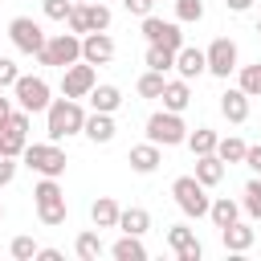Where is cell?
<instances>
[{
    "label": "cell",
    "instance_id": "obj_1",
    "mask_svg": "<svg viewBox=\"0 0 261 261\" xmlns=\"http://www.w3.org/2000/svg\"><path fill=\"white\" fill-rule=\"evenodd\" d=\"M45 130H49L53 143H61V139H69V135H82V130H86V110H82V102H77V98H53L49 110H45Z\"/></svg>",
    "mask_w": 261,
    "mask_h": 261
},
{
    "label": "cell",
    "instance_id": "obj_2",
    "mask_svg": "<svg viewBox=\"0 0 261 261\" xmlns=\"http://www.w3.org/2000/svg\"><path fill=\"white\" fill-rule=\"evenodd\" d=\"M33 204H37V220H41L45 228H57V224H65V216H69L65 192H61V184H57L53 175H41V184L33 188Z\"/></svg>",
    "mask_w": 261,
    "mask_h": 261
},
{
    "label": "cell",
    "instance_id": "obj_3",
    "mask_svg": "<svg viewBox=\"0 0 261 261\" xmlns=\"http://www.w3.org/2000/svg\"><path fill=\"white\" fill-rule=\"evenodd\" d=\"M20 159H24V167H33L37 175H53V179H57V175H65V163H69V159H65V151H61L53 139H49V143H29Z\"/></svg>",
    "mask_w": 261,
    "mask_h": 261
},
{
    "label": "cell",
    "instance_id": "obj_4",
    "mask_svg": "<svg viewBox=\"0 0 261 261\" xmlns=\"http://www.w3.org/2000/svg\"><path fill=\"white\" fill-rule=\"evenodd\" d=\"M37 61H41V65H57V69L82 61V37H77V33H53V37L45 41V49L37 53Z\"/></svg>",
    "mask_w": 261,
    "mask_h": 261
},
{
    "label": "cell",
    "instance_id": "obj_5",
    "mask_svg": "<svg viewBox=\"0 0 261 261\" xmlns=\"http://www.w3.org/2000/svg\"><path fill=\"white\" fill-rule=\"evenodd\" d=\"M147 139L159 147H179V143H188V126L175 110H155L147 118Z\"/></svg>",
    "mask_w": 261,
    "mask_h": 261
},
{
    "label": "cell",
    "instance_id": "obj_6",
    "mask_svg": "<svg viewBox=\"0 0 261 261\" xmlns=\"http://www.w3.org/2000/svg\"><path fill=\"white\" fill-rule=\"evenodd\" d=\"M171 196H175V204H179L184 216H208V208H212L208 188H204L196 175H179V179L171 184Z\"/></svg>",
    "mask_w": 261,
    "mask_h": 261
},
{
    "label": "cell",
    "instance_id": "obj_7",
    "mask_svg": "<svg viewBox=\"0 0 261 261\" xmlns=\"http://www.w3.org/2000/svg\"><path fill=\"white\" fill-rule=\"evenodd\" d=\"M8 37H12V45L20 49V53H29V57H37L41 49H45V29L33 20V16H12L8 20Z\"/></svg>",
    "mask_w": 261,
    "mask_h": 261
},
{
    "label": "cell",
    "instance_id": "obj_8",
    "mask_svg": "<svg viewBox=\"0 0 261 261\" xmlns=\"http://www.w3.org/2000/svg\"><path fill=\"white\" fill-rule=\"evenodd\" d=\"M12 94H16L20 110H29V114L49 110V102H53V98H49V82H45V77H29V73H20V77H16Z\"/></svg>",
    "mask_w": 261,
    "mask_h": 261
},
{
    "label": "cell",
    "instance_id": "obj_9",
    "mask_svg": "<svg viewBox=\"0 0 261 261\" xmlns=\"http://www.w3.org/2000/svg\"><path fill=\"white\" fill-rule=\"evenodd\" d=\"M98 86V73L90 61H73L61 69V94L65 98H90V90Z\"/></svg>",
    "mask_w": 261,
    "mask_h": 261
},
{
    "label": "cell",
    "instance_id": "obj_10",
    "mask_svg": "<svg viewBox=\"0 0 261 261\" xmlns=\"http://www.w3.org/2000/svg\"><path fill=\"white\" fill-rule=\"evenodd\" d=\"M143 37H147V45H163V49H171V53H179V49H184V33H179V24H175V20L143 16Z\"/></svg>",
    "mask_w": 261,
    "mask_h": 261
},
{
    "label": "cell",
    "instance_id": "obj_11",
    "mask_svg": "<svg viewBox=\"0 0 261 261\" xmlns=\"http://www.w3.org/2000/svg\"><path fill=\"white\" fill-rule=\"evenodd\" d=\"M208 73H216V77H228L232 69H237V41H228V37H216L208 49Z\"/></svg>",
    "mask_w": 261,
    "mask_h": 261
},
{
    "label": "cell",
    "instance_id": "obj_12",
    "mask_svg": "<svg viewBox=\"0 0 261 261\" xmlns=\"http://www.w3.org/2000/svg\"><path fill=\"white\" fill-rule=\"evenodd\" d=\"M167 245L175 249L179 261H200V257H204V249H200V241H196V232H192L188 224H171V228H167Z\"/></svg>",
    "mask_w": 261,
    "mask_h": 261
},
{
    "label": "cell",
    "instance_id": "obj_13",
    "mask_svg": "<svg viewBox=\"0 0 261 261\" xmlns=\"http://www.w3.org/2000/svg\"><path fill=\"white\" fill-rule=\"evenodd\" d=\"M114 57V41H110V33H86L82 37V61H90V65H106Z\"/></svg>",
    "mask_w": 261,
    "mask_h": 261
},
{
    "label": "cell",
    "instance_id": "obj_14",
    "mask_svg": "<svg viewBox=\"0 0 261 261\" xmlns=\"http://www.w3.org/2000/svg\"><path fill=\"white\" fill-rule=\"evenodd\" d=\"M175 69H179V77H184V82H192V77L208 73V53H204V49H192V45H184V49L175 53Z\"/></svg>",
    "mask_w": 261,
    "mask_h": 261
},
{
    "label": "cell",
    "instance_id": "obj_15",
    "mask_svg": "<svg viewBox=\"0 0 261 261\" xmlns=\"http://www.w3.org/2000/svg\"><path fill=\"white\" fill-rule=\"evenodd\" d=\"M126 163H130V171H139V175H151L159 163H163V155H159V143H139V147H130V155H126Z\"/></svg>",
    "mask_w": 261,
    "mask_h": 261
},
{
    "label": "cell",
    "instance_id": "obj_16",
    "mask_svg": "<svg viewBox=\"0 0 261 261\" xmlns=\"http://www.w3.org/2000/svg\"><path fill=\"white\" fill-rule=\"evenodd\" d=\"M220 114H224L228 122H245V118H249V94H245L241 86L224 90V94H220Z\"/></svg>",
    "mask_w": 261,
    "mask_h": 261
},
{
    "label": "cell",
    "instance_id": "obj_17",
    "mask_svg": "<svg viewBox=\"0 0 261 261\" xmlns=\"http://www.w3.org/2000/svg\"><path fill=\"white\" fill-rule=\"evenodd\" d=\"M220 245H224L228 253H249V249H253V228H249L245 220H232L228 228H220Z\"/></svg>",
    "mask_w": 261,
    "mask_h": 261
},
{
    "label": "cell",
    "instance_id": "obj_18",
    "mask_svg": "<svg viewBox=\"0 0 261 261\" xmlns=\"http://www.w3.org/2000/svg\"><path fill=\"white\" fill-rule=\"evenodd\" d=\"M114 130H118V126H114V114H102V110L86 114V130H82V135H86L90 143H110Z\"/></svg>",
    "mask_w": 261,
    "mask_h": 261
},
{
    "label": "cell",
    "instance_id": "obj_19",
    "mask_svg": "<svg viewBox=\"0 0 261 261\" xmlns=\"http://www.w3.org/2000/svg\"><path fill=\"white\" fill-rule=\"evenodd\" d=\"M196 179H200L204 188H216V184L224 179V159H220L216 151H208V155H196Z\"/></svg>",
    "mask_w": 261,
    "mask_h": 261
},
{
    "label": "cell",
    "instance_id": "obj_20",
    "mask_svg": "<svg viewBox=\"0 0 261 261\" xmlns=\"http://www.w3.org/2000/svg\"><path fill=\"white\" fill-rule=\"evenodd\" d=\"M118 204H114V196H98L94 204H90V220H94V228H118Z\"/></svg>",
    "mask_w": 261,
    "mask_h": 261
},
{
    "label": "cell",
    "instance_id": "obj_21",
    "mask_svg": "<svg viewBox=\"0 0 261 261\" xmlns=\"http://www.w3.org/2000/svg\"><path fill=\"white\" fill-rule=\"evenodd\" d=\"M188 102H192V90H188V82H184V77H175V82H167V86H163V110L184 114V110H188Z\"/></svg>",
    "mask_w": 261,
    "mask_h": 261
},
{
    "label": "cell",
    "instance_id": "obj_22",
    "mask_svg": "<svg viewBox=\"0 0 261 261\" xmlns=\"http://www.w3.org/2000/svg\"><path fill=\"white\" fill-rule=\"evenodd\" d=\"M90 106L102 110V114H114V110L122 106V90H118V86H94V90H90Z\"/></svg>",
    "mask_w": 261,
    "mask_h": 261
},
{
    "label": "cell",
    "instance_id": "obj_23",
    "mask_svg": "<svg viewBox=\"0 0 261 261\" xmlns=\"http://www.w3.org/2000/svg\"><path fill=\"white\" fill-rule=\"evenodd\" d=\"M118 228L130 232V237H143V232L151 228V212H147V208H122V212H118Z\"/></svg>",
    "mask_w": 261,
    "mask_h": 261
},
{
    "label": "cell",
    "instance_id": "obj_24",
    "mask_svg": "<svg viewBox=\"0 0 261 261\" xmlns=\"http://www.w3.org/2000/svg\"><path fill=\"white\" fill-rule=\"evenodd\" d=\"M110 257H114V261H147V249H143V241H139V237L122 232V241H114V245H110Z\"/></svg>",
    "mask_w": 261,
    "mask_h": 261
},
{
    "label": "cell",
    "instance_id": "obj_25",
    "mask_svg": "<svg viewBox=\"0 0 261 261\" xmlns=\"http://www.w3.org/2000/svg\"><path fill=\"white\" fill-rule=\"evenodd\" d=\"M208 216H212V224H216V228H228L232 220H241V204H237V200H228V196H220V200H212Z\"/></svg>",
    "mask_w": 261,
    "mask_h": 261
},
{
    "label": "cell",
    "instance_id": "obj_26",
    "mask_svg": "<svg viewBox=\"0 0 261 261\" xmlns=\"http://www.w3.org/2000/svg\"><path fill=\"white\" fill-rule=\"evenodd\" d=\"M73 253H77L82 261H98V257H102V237H98L94 228L77 232V241H73Z\"/></svg>",
    "mask_w": 261,
    "mask_h": 261
},
{
    "label": "cell",
    "instance_id": "obj_27",
    "mask_svg": "<svg viewBox=\"0 0 261 261\" xmlns=\"http://www.w3.org/2000/svg\"><path fill=\"white\" fill-rule=\"evenodd\" d=\"M245 151H249V143H245V139H237V135H228V139H220V143H216V155H220L224 163H245Z\"/></svg>",
    "mask_w": 261,
    "mask_h": 261
},
{
    "label": "cell",
    "instance_id": "obj_28",
    "mask_svg": "<svg viewBox=\"0 0 261 261\" xmlns=\"http://www.w3.org/2000/svg\"><path fill=\"white\" fill-rule=\"evenodd\" d=\"M216 130L212 126H200V130H192L188 135V147H192V155H208V151H216Z\"/></svg>",
    "mask_w": 261,
    "mask_h": 261
},
{
    "label": "cell",
    "instance_id": "obj_29",
    "mask_svg": "<svg viewBox=\"0 0 261 261\" xmlns=\"http://www.w3.org/2000/svg\"><path fill=\"white\" fill-rule=\"evenodd\" d=\"M86 20H90V33H106L110 29V8L102 0H90L86 4Z\"/></svg>",
    "mask_w": 261,
    "mask_h": 261
},
{
    "label": "cell",
    "instance_id": "obj_30",
    "mask_svg": "<svg viewBox=\"0 0 261 261\" xmlns=\"http://www.w3.org/2000/svg\"><path fill=\"white\" fill-rule=\"evenodd\" d=\"M147 69H159V73L175 69V53L163 49V45H147Z\"/></svg>",
    "mask_w": 261,
    "mask_h": 261
},
{
    "label": "cell",
    "instance_id": "obj_31",
    "mask_svg": "<svg viewBox=\"0 0 261 261\" xmlns=\"http://www.w3.org/2000/svg\"><path fill=\"white\" fill-rule=\"evenodd\" d=\"M249 98H261V61H253V65H241V82H237Z\"/></svg>",
    "mask_w": 261,
    "mask_h": 261
},
{
    "label": "cell",
    "instance_id": "obj_32",
    "mask_svg": "<svg viewBox=\"0 0 261 261\" xmlns=\"http://www.w3.org/2000/svg\"><path fill=\"white\" fill-rule=\"evenodd\" d=\"M163 86H167V77H163L159 69H147V73L139 77V94H143V98H163Z\"/></svg>",
    "mask_w": 261,
    "mask_h": 261
},
{
    "label": "cell",
    "instance_id": "obj_33",
    "mask_svg": "<svg viewBox=\"0 0 261 261\" xmlns=\"http://www.w3.org/2000/svg\"><path fill=\"white\" fill-rule=\"evenodd\" d=\"M204 16V0H175V20L179 24H196Z\"/></svg>",
    "mask_w": 261,
    "mask_h": 261
},
{
    "label": "cell",
    "instance_id": "obj_34",
    "mask_svg": "<svg viewBox=\"0 0 261 261\" xmlns=\"http://www.w3.org/2000/svg\"><path fill=\"white\" fill-rule=\"evenodd\" d=\"M245 212L253 220H261V179H249L245 184Z\"/></svg>",
    "mask_w": 261,
    "mask_h": 261
},
{
    "label": "cell",
    "instance_id": "obj_35",
    "mask_svg": "<svg viewBox=\"0 0 261 261\" xmlns=\"http://www.w3.org/2000/svg\"><path fill=\"white\" fill-rule=\"evenodd\" d=\"M65 24H69V33L86 37V33H90V20H86V4H73V8H69V16H65Z\"/></svg>",
    "mask_w": 261,
    "mask_h": 261
},
{
    "label": "cell",
    "instance_id": "obj_36",
    "mask_svg": "<svg viewBox=\"0 0 261 261\" xmlns=\"http://www.w3.org/2000/svg\"><path fill=\"white\" fill-rule=\"evenodd\" d=\"M37 249H41V245H37L33 237H12V257H16V261H33Z\"/></svg>",
    "mask_w": 261,
    "mask_h": 261
},
{
    "label": "cell",
    "instance_id": "obj_37",
    "mask_svg": "<svg viewBox=\"0 0 261 261\" xmlns=\"http://www.w3.org/2000/svg\"><path fill=\"white\" fill-rule=\"evenodd\" d=\"M41 4H45V16L49 20H65L69 8H73V0H41Z\"/></svg>",
    "mask_w": 261,
    "mask_h": 261
},
{
    "label": "cell",
    "instance_id": "obj_38",
    "mask_svg": "<svg viewBox=\"0 0 261 261\" xmlns=\"http://www.w3.org/2000/svg\"><path fill=\"white\" fill-rule=\"evenodd\" d=\"M16 77H20V69H16V65L0 53V86H16Z\"/></svg>",
    "mask_w": 261,
    "mask_h": 261
},
{
    "label": "cell",
    "instance_id": "obj_39",
    "mask_svg": "<svg viewBox=\"0 0 261 261\" xmlns=\"http://www.w3.org/2000/svg\"><path fill=\"white\" fill-rule=\"evenodd\" d=\"M16 179V159L12 155H0V188H8Z\"/></svg>",
    "mask_w": 261,
    "mask_h": 261
},
{
    "label": "cell",
    "instance_id": "obj_40",
    "mask_svg": "<svg viewBox=\"0 0 261 261\" xmlns=\"http://www.w3.org/2000/svg\"><path fill=\"white\" fill-rule=\"evenodd\" d=\"M126 4V12H135V16H151V4L155 0H122Z\"/></svg>",
    "mask_w": 261,
    "mask_h": 261
},
{
    "label": "cell",
    "instance_id": "obj_41",
    "mask_svg": "<svg viewBox=\"0 0 261 261\" xmlns=\"http://www.w3.org/2000/svg\"><path fill=\"white\" fill-rule=\"evenodd\" d=\"M245 167H253V171L261 175V147H249V151H245Z\"/></svg>",
    "mask_w": 261,
    "mask_h": 261
},
{
    "label": "cell",
    "instance_id": "obj_42",
    "mask_svg": "<svg viewBox=\"0 0 261 261\" xmlns=\"http://www.w3.org/2000/svg\"><path fill=\"white\" fill-rule=\"evenodd\" d=\"M224 8H228V12H249L253 0H224Z\"/></svg>",
    "mask_w": 261,
    "mask_h": 261
},
{
    "label": "cell",
    "instance_id": "obj_43",
    "mask_svg": "<svg viewBox=\"0 0 261 261\" xmlns=\"http://www.w3.org/2000/svg\"><path fill=\"white\" fill-rule=\"evenodd\" d=\"M8 114H12V102L4 98V86H0V126H4V118H8Z\"/></svg>",
    "mask_w": 261,
    "mask_h": 261
},
{
    "label": "cell",
    "instance_id": "obj_44",
    "mask_svg": "<svg viewBox=\"0 0 261 261\" xmlns=\"http://www.w3.org/2000/svg\"><path fill=\"white\" fill-rule=\"evenodd\" d=\"M41 261H61V249H37Z\"/></svg>",
    "mask_w": 261,
    "mask_h": 261
},
{
    "label": "cell",
    "instance_id": "obj_45",
    "mask_svg": "<svg viewBox=\"0 0 261 261\" xmlns=\"http://www.w3.org/2000/svg\"><path fill=\"white\" fill-rule=\"evenodd\" d=\"M73 4H90V0H73Z\"/></svg>",
    "mask_w": 261,
    "mask_h": 261
},
{
    "label": "cell",
    "instance_id": "obj_46",
    "mask_svg": "<svg viewBox=\"0 0 261 261\" xmlns=\"http://www.w3.org/2000/svg\"><path fill=\"white\" fill-rule=\"evenodd\" d=\"M0 220H4V204H0Z\"/></svg>",
    "mask_w": 261,
    "mask_h": 261
},
{
    "label": "cell",
    "instance_id": "obj_47",
    "mask_svg": "<svg viewBox=\"0 0 261 261\" xmlns=\"http://www.w3.org/2000/svg\"><path fill=\"white\" fill-rule=\"evenodd\" d=\"M257 33H261V20H257Z\"/></svg>",
    "mask_w": 261,
    "mask_h": 261
}]
</instances>
